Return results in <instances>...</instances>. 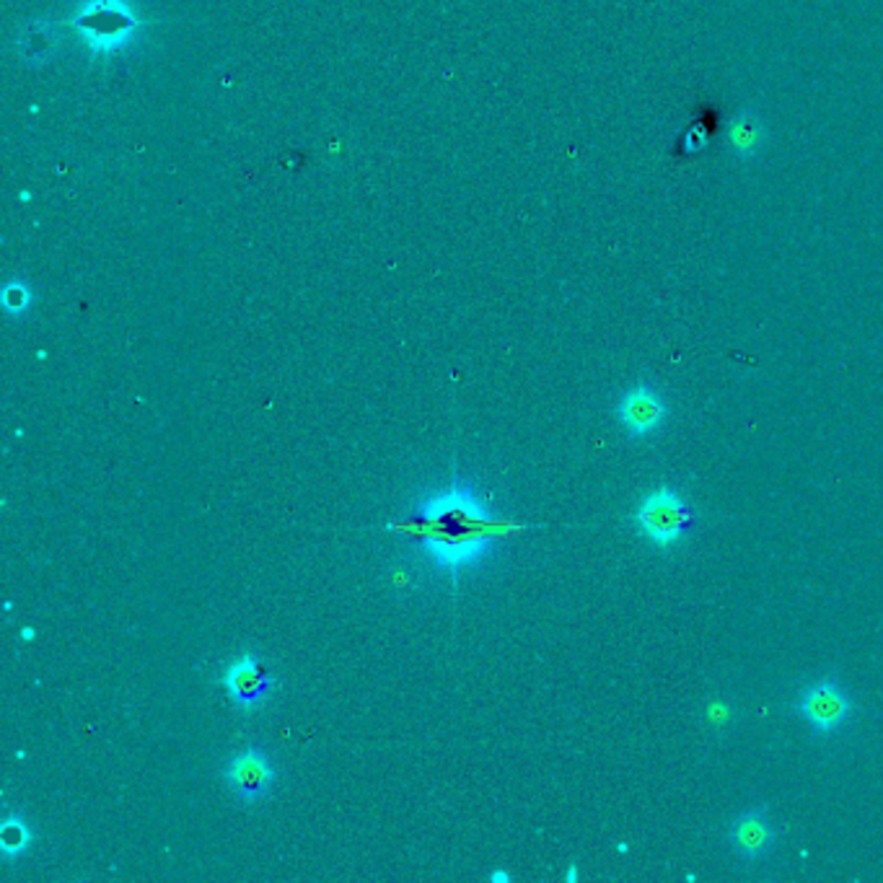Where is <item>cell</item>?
Listing matches in <instances>:
<instances>
[{
	"label": "cell",
	"mask_w": 883,
	"mask_h": 883,
	"mask_svg": "<svg viewBox=\"0 0 883 883\" xmlns=\"http://www.w3.org/2000/svg\"><path fill=\"white\" fill-rule=\"evenodd\" d=\"M422 547L430 563L441 571L459 573L480 565L490 555L493 542L521 532V524L495 516L472 482L454 480L428 501H422L407 521L389 524Z\"/></svg>",
	"instance_id": "6da1fadb"
},
{
	"label": "cell",
	"mask_w": 883,
	"mask_h": 883,
	"mask_svg": "<svg viewBox=\"0 0 883 883\" xmlns=\"http://www.w3.org/2000/svg\"><path fill=\"white\" fill-rule=\"evenodd\" d=\"M68 24L94 60L122 55L143 34V21L130 0H83Z\"/></svg>",
	"instance_id": "7a4b0ae2"
},
{
	"label": "cell",
	"mask_w": 883,
	"mask_h": 883,
	"mask_svg": "<svg viewBox=\"0 0 883 883\" xmlns=\"http://www.w3.org/2000/svg\"><path fill=\"white\" fill-rule=\"evenodd\" d=\"M692 518L689 505L674 487H658L643 497L635 511V524L645 540L656 547H671L685 536V528Z\"/></svg>",
	"instance_id": "3957f363"
},
{
	"label": "cell",
	"mask_w": 883,
	"mask_h": 883,
	"mask_svg": "<svg viewBox=\"0 0 883 883\" xmlns=\"http://www.w3.org/2000/svg\"><path fill=\"white\" fill-rule=\"evenodd\" d=\"M798 712L813 728V733L829 736L848 723L852 716V702L836 681L821 679L813 681L809 689H803L801 700H798Z\"/></svg>",
	"instance_id": "277c9868"
},
{
	"label": "cell",
	"mask_w": 883,
	"mask_h": 883,
	"mask_svg": "<svg viewBox=\"0 0 883 883\" xmlns=\"http://www.w3.org/2000/svg\"><path fill=\"white\" fill-rule=\"evenodd\" d=\"M220 681H224L226 692L236 708L247 712L263 708L273 697L275 687H278V679L265 669L263 660L255 653H244V656L232 660Z\"/></svg>",
	"instance_id": "5b68a950"
},
{
	"label": "cell",
	"mask_w": 883,
	"mask_h": 883,
	"mask_svg": "<svg viewBox=\"0 0 883 883\" xmlns=\"http://www.w3.org/2000/svg\"><path fill=\"white\" fill-rule=\"evenodd\" d=\"M224 780L232 793L242 803H257L270 793L275 786V767L265 749L249 747L228 759Z\"/></svg>",
	"instance_id": "8992f818"
},
{
	"label": "cell",
	"mask_w": 883,
	"mask_h": 883,
	"mask_svg": "<svg viewBox=\"0 0 883 883\" xmlns=\"http://www.w3.org/2000/svg\"><path fill=\"white\" fill-rule=\"evenodd\" d=\"M666 414H669V407H666L664 397L645 383L627 389L617 402V418L633 438L656 433L666 422Z\"/></svg>",
	"instance_id": "52a82bcc"
},
{
	"label": "cell",
	"mask_w": 883,
	"mask_h": 883,
	"mask_svg": "<svg viewBox=\"0 0 883 883\" xmlns=\"http://www.w3.org/2000/svg\"><path fill=\"white\" fill-rule=\"evenodd\" d=\"M731 842L739 850V855L747 860L762 858L774 844V826L764 809H751L741 813L731 826Z\"/></svg>",
	"instance_id": "ba28073f"
},
{
	"label": "cell",
	"mask_w": 883,
	"mask_h": 883,
	"mask_svg": "<svg viewBox=\"0 0 883 883\" xmlns=\"http://www.w3.org/2000/svg\"><path fill=\"white\" fill-rule=\"evenodd\" d=\"M58 52V29L50 21H29L19 32V58L29 65H44Z\"/></svg>",
	"instance_id": "9c48e42d"
},
{
	"label": "cell",
	"mask_w": 883,
	"mask_h": 883,
	"mask_svg": "<svg viewBox=\"0 0 883 883\" xmlns=\"http://www.w3.org/2000/svg\"><path fill=\"white\" fill-rule=\"evenodd\" d=\"M767 127L754 110H741L728 125V145L736 158H751L762 151Z\"/></svg>",
	"instance_id": "30bf717a"
},
{
	"label": "cell",
	"mask_w": 883,
	"mask_h": 883,
	"mask_svg": "<svg viewBox=\"0 0 883 883\" xmlns=\"http://www.w3.org/2000/svg\"><path fill=\"white\" fill-rule=\"evenodd\" d=\"M29 842H32V829L27 826L24 819L9 817L0 826V850H3L6 858H19L24 855Z\"/></svg>",
	"instance_id": "8fae6325"
},
{
	"label": "cell",
	"mask_w": 883,
	"mask_h": 883,
	"mask_svg": "<svg viewBox=\"0 0 883 883\" xmlns=\"http://www.w3.org/2000/svg\"><path fill=\"white\" fill-rule=\"evenodd\" d=\"M32 298H34L32 290H29L27 283L21 280H13L3 288V306L11 317H24L29 306H32Z\"/></svg>",
	"instance_id": "7c38bea8"
},
{
	"label": "cell",
	"mask_w": 883,
	"mask_h": 883,
	"mask_svg": "<svg viewBox=\"0 0 883 883\" xmlns=\"http://www.w3.org/2000/svg\"><path fill=\"white\" fill-rule=\"evenodd\" d=\"M490 881H509V873H493L490 875Z\"/></svg>",
	"instance_id": "4fadbf2b"
},
{
	"label": "cell",
	"mask_w": 883,
	"mask_h": 883,
	"mask_svg": "<svg viewBox=\"0 0 883 883\" xmlns=\"http://www.w3.org/2000/svg\"><path fill=\"white\" fill-rule=\"evenodd\" d=\"M21 637H24V640H34V629H32V627H27L24 633H21Z\"/></svg>",
	"instance_id": "5bb4252c"
}]
</instances>
